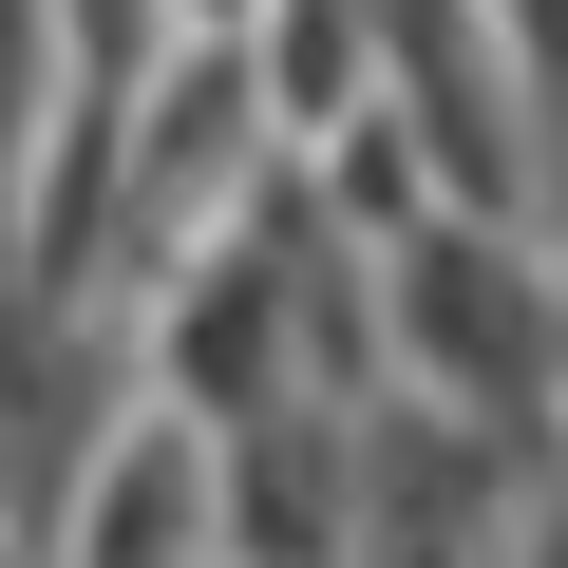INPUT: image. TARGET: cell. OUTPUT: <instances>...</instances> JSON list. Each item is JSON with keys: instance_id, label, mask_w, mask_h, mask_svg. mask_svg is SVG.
<instances>
[{"instance_id": "cell-1", "label": "cell", "mask_w": 568, "mask_h": 568, "mask_svg": "<svg viewBox=\"0 0 568 568\" xmlns=\"http://www.w3.org/2000/svg\"><path fill=\"white\" fill-rule=\"evenodd\" d=\"M361 323H379V398L455 417V436H549V227H474L417 209L361 246Z\"/></svg>"}, {"instance_id": "cell-2", "label": "cell", "mask_w": 568, "mask_h": 568, "mask_svg": "<svg viewBox=\"0 0 568 568\" xmlns=\"http://www.w3.org/2000/svg\"><path fill=\"white\" fill-rule=\"evenodd\" d=\"M474 20L511 39V77H530V114H549V95H568V0H474Z\"/></svg>"}, {"instance_id": "cell-3", "label": "cell", "mask_w": 568, "mask_h": 568, "mask_svg": "<svg viewBox=\"0 0 568 568\" xmlns=\"http://www.w3.org/2000/svg\"><path fill=\"white\" fill-rule=\"evenodd\" d=\"M530 227H568V95H549V133H530Z\"/></svg>"}, {"instance_id": "cell-4", "label": "cell", "mask_w": 568, "mask_h": 568, "mask_svg": "<svg viewBox=\"0 0 568 568\" xmlns=\"http://www.w3.org/2000/svg\"><path fill=\"white\" fill-rule=\"evenodd\" d=\"M549 417H568V227H549Z\"/></svg>"}]
</instances>
